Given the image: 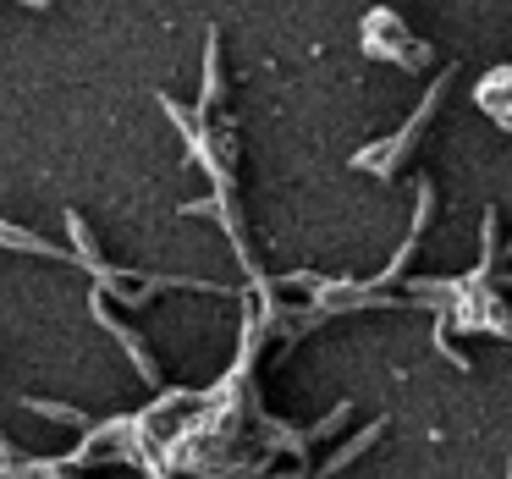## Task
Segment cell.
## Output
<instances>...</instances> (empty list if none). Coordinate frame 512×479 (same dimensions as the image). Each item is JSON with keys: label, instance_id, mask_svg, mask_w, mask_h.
Wrapping results in <instances>:
<instances>
[{"label": "cell", "instance_id": "obj_1", "mask_svg": "<svg viewBox=\"0 0 512 479\" xmlns=\"http://www.w3.org/2000/svg\"><path fill=\"white\" fill-rule=\"evenodd\" d=\"M358 50H364L369 61H386V67H402V72L430 67V39L413 34V28L402 23V12H391V6H369V12L358 17Z\"/></svg>", "mask_w": 512, "mask_h": 479}, {"label": "cell", "instance_id": "obj_2", "mask_svg": "<svg viewBox=\"0 0 512 479\" xmlns=\"http://www.w3.org/2000/svg\"><path fill=\"white\" fill-rule=\"evenodd\" d=\"M446 83H452V67H446V72H435V78H430V89H424V100H419V105H413V116H408V122H402L397 133L386 138V144H369V149H358V155H353V166H358V171L380 166L375 177H397V171L408 166L413 144L424 138V127L435 122V111H441V100H446Z\"/></svg>", "mask_w": 512, "mask_h": 479}, {"label": "cell", "instance_id": "obj_3", "mask_svg": "<svg viewBox=\"0 0 512 479\" xmlns=\"http://www.w3.org/2000/svg\"><path fill=\"white\" fill-rule=\"evenodd\" d=\"M474 100H479V111H485L501 133H512V67H490L485 78H479Z\"/></svg>", "mask_w": 512, "mask_h": 479}, {"label": "cell", "instance_id": "obj_4", "mask_svg": "<svg viewBox=\"0 0 512 479\" xmlns=\"http://www.w3.org/2000/svg\"><path fill=\"white\" fill-rule=\"evenodd\" d=\"M94 320H100V325H105V331H111V336H116V342H122V347H127V358H133V369H138V375H144V380H160V369H155V358H149V347H144V336H138V331H133V325H122V320H116V314H111V309H105V292H94Z\"/></svg>", "mask_w": 512, "mask_h": 479}, {"label": "cell", "instance_id": "obj_5", "mask_svg": "<svg viewBox=\"0 0 512 479\" xmlns=\"http://www.w3.org/2000/svg\"><path fill=\"white\" fill-rule=\"evenodd\" d=\"M221 89H226L221 83V34L210 28L204 34V89H199V111H193L199 122H210V111L221 105Z\"/></svg>", "mask_w": 512, "mask_h": 479}, {"label": "cell", "instance_id": "obj_6", "mask_svg": "<svg viewBox=\"0 0 512 479\" xmlns=\"http://www.w3.org/2000/svg\"><path fill=\"white\" fill-rule=\"evenodd\" d=\"M0 248H17V254H34V259H72V254H61L56 243H45L39 232L12 226V221H0Z\"/></svg>", "mask_w": 512, "mask_h": 479}, {"label": "cell", "instance_id": "obj_7", "mask_svg": "<svg viewBox=\"0 0 512 479\" xmlns=\"http://www.w3.org/2000/svg\"><path fill=\"white\" fill-rule=\"evenodd\" d=\"M28 413H39V419H56V424H78V430H89V419H83L78 408H67V402H39V397H28Z\"/></svg>", "mask_w": 512, "mask_h": 479}, {"label": "cell", "instance_id": "obj_8", "mask_svg": "<svg viewBox=\"0 0 512 479\" xmlns=\"http://www.w3.org/2000/svg\"><path fill=\"white\" fill-rule=\"evenodd\" d=\"M17 6H34V12H50V6H56V0H17Z\"/></svg>", "mask_w": 512, "mask_h": 479}, {"label": "cell", "instance_id": "obj_9", "mask_svg": "<svg viewBox=\"0 0 512 479\" xmlns=\"http://www.w3.org/2000/svg\"><path fill=\"white\" fill-rule=\"evenodd\" d=\"M507 479H512V457H507Z\"/></svg>", "mask_w": 512, "mask_h": 479}, {"label": "cell", "instance_id": "obj_10", "mask_svg": "<svg viewBox=\"0 0 512 479\" xmlns=\"http://www.w3.org/2000/svg\"><path fill=\"white\" fill-rule=\"evenodd\" d=\"M507 254H512V237H507Z\"/></svg>", "mask_w": 512, "mask_h": 479}]
</instances>
